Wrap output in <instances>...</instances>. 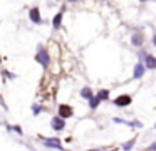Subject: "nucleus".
Wrapping results in <instances>:
<instances>
[{"mask_svg":"<svg viewBox=\"0 0 156 151\" xmlns=\"http://www.w3.org/2000/svg\"><path fill=\"white\" fill-rule=\"evenodd\" d=\"M35 62L41 64L42 67H45L47 69L49 66H51V56H49V52L45 50V47L42 45V44H39L37 45V54H35Z\"/></svg>","mask_w":156,"mask_h":151,"instance_id":"obj_1","label":"nucleus"},{"mask_svg":"<svg viewBox=\"0 0 156 151\" xmlns=\"http://www.w3.org/2000/svg\"><path fill=\"white\" fill-rule=\"evenodd\" d=\"M39 139L44 143V146L47 148V149H55V151H66L64 148H62L61 141L57 139V138H39Z\"/></svg>","mask_w":156,"mask_h":151,"instance_id":"obj_2","label":"nucleus"},{"mask_svg":"<svg viewBox=\"0 0 156 151\" xmlns=\"http://www.w3.org/2000/svg\"><path fill=\"white\" fill-rule=\"evenodd\" d=\"M144 40H146V37H144V32L143 30H134V32L131 34V44L134 47H143V44H144Z\"/></svg>","mask_w":156,"mask_h":151,"instance_id":"obj_3","label":"nucleus"},{"mask_svg":"<svg viewBox=\"0 0 156 151\" xmlns=\"http://www.w3.org/2000/svg\"><path fill=\"white\" fill-rule=\"evenodd\" d=\"M131 102H133V97L129 96V94H121V96H118L114 99V106L116 107H126Z\"/></svg>","mask_w":156,"mask_h":151,"instance_id":"obj_4","label":"nucleus"},{"mask_svg":"<svg viewBox=\"0 0 156 151\" xmlns=\"http://www.w3.org/2000/svg\"><path fill=\"white\" fill-rule=\"evenodd\" d=\"M29 19H30L32 23H35V25H41V23H42V15H41V10H39V7H32V9L29 10Z\"/></svg>","mask_w":156,"mask_h":151,"instance_id":"obj_5","label":"nucleus"},{"mask_svg":"<svg viewBox=\"0 0 156 151\" xmlns=\"http://www.w3.org/2000/svg\"><path fill=\"white\" fill-rule=\"evenodd\" d=\"M51 128L54 131H64L66 129V121H64V117H61V116H54L51 119Z\"/></svg>","mask_w":156,"mask_h":151,"instance_id":"obj_6","label":"nucleus"},{"mask_svg":"<svg viewBox=\"0 0 156 151\" xmlns=\"http://www.w3.org/2000/svg\"><path fill=\"white\" fill-rule=\"evenodd\" d=\"M143 64H144V67L146 69H149V70H154L156 69V56H153V54H146V57L141 60Z\"/></svg>","mask_w":156,"mask_h":151,"instance_id":"obj_7","label":"nucleus"},{"mask_svg":"<svg viewBox=\"0 0 156 151\" xmlns=\"http://www.w3.org/2000/svg\"><path fill=\"white\" fill-rule=\"evenodd\" d=\"M72 114H74V109H72L71 106H67V104H61V106H59V116L61 117L69 119V117H72Z\"/></svg>","mask_w":156,"mask_h":151,"instance_id":"obj_8","label":"nucleus"},{"mask_svg":"<svg viewBox=\"0 0 156 151\" xmlns=\"http://www.w3.org/2000/svg\"><path fill=\"white\" fill-rule=\"evenodd\" d=\"M144 74H146L144 64H143V62H138V64L134 66V69H133V77H134V79H143V77H144Z\"/></svg>","mask_w":156,"mask_h":151,"instance_id":"obj_9","label":"nucleus"},{"mask_svg":"<svg viewBox=\"0 0 156 151\" xmlns=\"http://www.w3.org/2000/svg\"><path fill=\"white\" fill-rule=\"evenodd\" d=\"M64 10H66V9L62 7V9L59 10V12L55 13V15H54V19H52V27H54L55 30H57V29H61V27H62V19H64Z\"/></svg>","mask_w":156,"mask_h":151,"instance_id":"obj_10","label":"nucleus"},{"mask_svg":"<svg viewBox=\"0 0 156 151\" xmlns=\"http://www.w3.org/2000/svg\"><path fill=\"white\" fill-rule=\"evenodd\" d=\"M92 96H94V92H92V89L89 86H86V87H82V89H81V97H82V99H87L89 101Z\"/></svg>","mask_w":156,"mask_h":151,"instance_id":"obj_11","label":"nucleus"},{"mask_svg":"<svg viewBox=\"0 0 156 151\" xmlns=\"http://www.w3.org/2000/svg\"><path fill=\"white\" fill-rule=\"evenodd\" d=\"M96 96H98L99 101H108V99H109V91H108V89H99Z\"/></svg>","mask_w":156,"mask_h":151,"instance_id":"obj_12","label":"nucleus"},{"mask_svg":"<svg viewBox=\"0 0 156 151\" xmlns=\"http://www.w3.org/2000/svg\"><path fill=\"white\" fill-rule=\"evenodd\" d=\"M99 102H101V101H99V99H98V96H96V94H94V96H92L91 99H89V107H91V109L94 111L96 107L99 106Z\"/></svg>","mask_w":156,"mask_h":151,"instance_id":"obj_13","label":"nucleus"},{"mask_svg":"<svg viewBox=\"0 0 156 151\" xmlns=\"http://www.w3.org/2000/svg\"><path fill=\"white\" fill-rule=\"evenodd\" d=\"M136 144V138H133L131 141H128V143H124L122 144V149L124 151H129V149H133V146Z\"/></svg>","mask_w":156,"mask_h":151,"instance_id":"obj_14","label":"nucleus"},{"mask_svg":"<svg viewBox=\"0 0 156 151\" xmlns=\"http://www.w3.org/2000/svg\"><path fill=\"white\" fill-rule=\"evenodd\" d=\"M42 111H44L42 106H39V104H32V114H34V116H39Z\"/></svg>","mask_w":156,"mask_h":151,"instance_id":"obj_15","label":"nucleus"},{"mask_svg":"<svg viewBox=\"0 0 156 151\" xmlns=\"http://www.w3.org/2000/svg\"><path fill=\"white\" fill-rule=\"evenodd\" d=\"M7 129H9V131H15L19 136H24V131H22L20 126H7Z\"/></svg>","mask_w":156,"mask_h":151,"instance_id":"obj_16","label":"nucleus"},{"mask_svg":"<svg viewBox=\"0 0 156 151\" xmlns=\"http://www.w3.org/2000/svg\"><path fill=\"white\" fill-rule=\"evenodd\" d=\"M146 54H148V52H146L144 49H139V50H138V59H139V62H141V60L146 57Z\"/></svg>","mask_w":156,"mask_h":151,"instance_id":"obj_17","label":"nucleus"},{"mask_svg":"<svg viewBox=\"0 0 156 151\" xmlns=\"http://www.w3.org/2000/svg\"><path fill=\"white\" fill-rule=\"evenodd\" d=\"M5 76H7V77H9V79H14V77H15V76H14V74H10V72H7V70H5Z\"/></svg>","mask_w":156,"mask_h":151,"instance_id":"obj_18","label":"nucleus"},{"mask_svg":"<svg viewBox=\"0 0 156 151\" xmlns=\"http://www.w3.org/2000/svg\"><path fill=\"white\" fill-rule=\"evenodd\" d=\"M149 151H156V143H153L151 146H149Z\"/></svg>","mask_w":156,"mask_h":151,"instance_id":"obj_19","label":"nucleus"},{"mask_svg":"<svg viewBox=\"0 0 156 151\" xmlns=\"http://www.w3.org/2000/svg\"><path fill=\"white\" fill-rule=\"evenodd\" d=\"M151 40H153V45L156 47V34H154V35H153V39H151Z\"/></svg>","mask_w":156,"mask_h":151,"instance_id":"obj_20","label":"nucleus"},{"mask_svg":"<svg viewBox=\"0 0 156 151\" xmlns=\"http://www.w3.org/2000/svg\"><path fill=\"white\" fill-rule=\"evenodd\" d=\"M66 2H69V3H76V2H79V0H66Z\"/></svg>","mask_w":156,"mask_h":151,"instance_id":"obj_21","label":"nucleus"},{"mask_svg":"<svg viewBox=\"0 0 156 151\" xmlns=\"http://www.w3.org/2000/svg\"><path fill=\"white\" fill-rule=\"evenodd\" d=\"M87 151H106V149H87ZM111 151H114V149H111Z\"/></svg>","mask_w":156,"mask_h":151,"instance_id":"obj_22","label":"nucleus"},{"mask_svg":"<svg viewBox=\"0 0 156 151\" xmlns=\"http://www.w3.org/2000/svg\"><path fill=\"white\" fill-rule=\"evenodd\" d=\"M144 2H154V0H144Z\"/></svg>","mask_w":156,"mask_h":151,"instance_id":"obj_23","label":"nucleus"},{"mask_svg":"<svg viewBox=\"0 0 156 151\" xmlns=\"http://www.w3.org/2000/svg\"><path fill=\"white\" fill-rule=\"evenodd\" d=\"M101 2H108V0H101Z\"/></svg>","mask_w":156,"mask_h":151,"instance_id":"obj_24","label":"nucleus"},{"mask_svg":"<svg viewBox=\"0 0 156 151\" xmlns=\"http://www.w3.org/2000/svg\"><path fill=\"white\" fill-rule=\"evenodd\" d=\"M55 2H61V0H55Z\"/></svg>","mask_w":156,"mask_h":151,"instance_id":"obj_25","label":"nucleus"},{"mask_svg":"<svg viewBox=\"0 0 156 151\" xmlns=\"http://www.w3.org/2000/svg\"><path fill=\"white\" fill-rule=\"evenodd\" d=\"M154 129H156V124H154Z\"/></svg>","mask_w":156,"mask_h":151,"instance_id":"obj_26","label":"nucleus"}]
</instances>
